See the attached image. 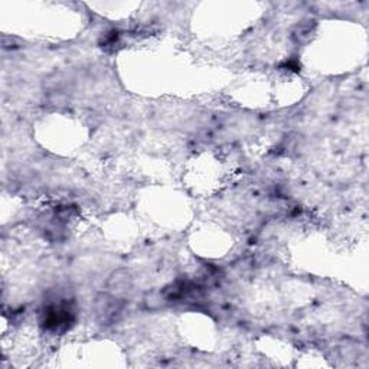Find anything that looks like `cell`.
Segmentation results:
<instances>
[{
	"label": "cell",
	"instance_id": "6da1fadb",
	"mask_svg": "<svg viewBox=\"0 0 369 369\" xmlns=\"http://www.w3.org/2000/svg\"><path fill=\"white\" fill-rule=\"evenodd\" d=\"M125 311V300L121 297L113 296L111 293H100L94 301L95 319L100 324H113L116 323Z\"/></svg>",
	"mask_w": 369,
	"mask_h": 369
},
{
	"label": "cell",
	"instance_id": "7a4b0ae2",
	"mask_svg": "<svg viewBox=\"0 0 369 369\" xmlns=\"http://www.w3.org/2000/svg\"><path fill=\"white\" fill-rule=\"evenodd\" d=\"M72 322V311L64 303L54 304L44 313L42 323L48 331H59L61 327H68V323Z\"/></svg>",
	"mask_w": 369,
	"mask_h": 369
},
{
	"label": "cell",
	"instance_id": "3957f363",
	"mask_svg": "<svg viewBox=\"0 0 369 369\" xmlns=\"http://www.w3.org/2000/svg\"><path fill=\"white\" fill-rule=\"evenodd\" d=\"M133 289V277L129 270L117 269L107 278V292L113 296L123 297Z\"/></svg>",
	"mask_w": 369,
	"mask_h": 369
},
{
	"label": "cell",
	"instance_id": "277c9868",
	"mask_svg": "<svg viewBox=\"0 0 369 369\" xmlns=\"http://www.w3.org/2000/svg\"><path fill=\"white\" fill-rule=\"evenodd\" d=\"M166 303H168V299L163 292H156V290L149 292L145 295V297H143V304H145V309L152 311V312L163 309V307L166 306Z\"/></svg>",
	"mask_w": 369,
	"mask_h": 369
}]
</instances>
